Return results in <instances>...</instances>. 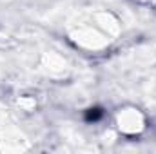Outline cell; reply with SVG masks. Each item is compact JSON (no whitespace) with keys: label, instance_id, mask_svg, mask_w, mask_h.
I'll return each instance as SVG.
<instances>
[{"label":"cell","instance_id":"cell-1","mask_svg":"<svg viewBox=\"0 0 156 154\" xmlns=\"http://www.w3.org/2000/svg\"><path fill=\"white\" fill-rule=\"evenodd\" d=\"M102 116H104V111H102L100 107H93V109H89V111L85 113V120H87V121H98Z\"/></svg>","mask_w":156,"mask_h":154}]
</instances>
